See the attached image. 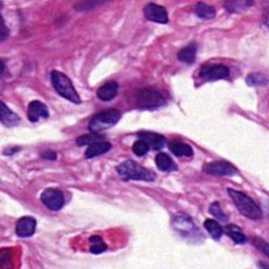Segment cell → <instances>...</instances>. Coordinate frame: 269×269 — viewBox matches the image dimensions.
Listing matches in <instances>:
<instances>
[{
	"mask_svg": "<svg viewBox=\"0 0 269 269\" xmlns=\"http://www.w3.org/2000/svg\"><path fill=\"white\" fill-rule=\"evenodd\" d=\"M37 222L32 217H22L20 218L16 225H15V232L20 238H28L33 236L36 232Z\"/></svg>",
	"mask_w": 269,
	"mask_h": 269,
	"instance_id": "cell-10",
	"label": "cell"
},
{
	"mask_svg": "<svg viewBox=\"0 0 269 269\" xmlns=\"http://www.w3.org/2000/svg\"><path fill=\"white\" fill-rule=\"evenodd\" d=\"M246 80L249 86H265L267 83L266 77L261 74H250Z\"/></svg>",
	"mask_w": 269,
	"mask_h": 269,
	"instance_id": "cell-28",
	"label": "cell"
},
{
	"mask_svg": "<svg viewBox=\"0 0 269 269\" xmlns=\"http://www.w3.org/2000/svg\"><path fill=\"white\" fill-rule=\"evenodd\" d=\"M227 191L229 197L233 199L238 210H239L240 213L243 214L244 217L250 220H261L263 218L262 209H261L260 206L247 195L232 188H228Z\"/></svg>",
	"mask_w": 269,
	"mask_h": 269,
	"instance_id": "cell-1",
	"label": "cell"
},
{
	"mask_svg": "<svg viewBox=\"0 0 269 269\" xmlns=\"http://www.w3.org/2000/svg\"><path fill=\"white\" fill-rule=\"evenodd\" d=\"M0 121L6 127H14L19 124L20 118L17 114L13 113L4 102H1V110H0Z\"/></svg>",
	"mask_w": 269,
	"mask_h": 269,
	"instance_id": "cell-14",
	"label": "cell"
},
{
	"mask_svg": "<svg viewBox=\"0 0 269 269\" xmlns=\"http://www.w3.org/2000/svg\"><path fill=\"white\" fill-rule=\"evenodd\" d=\"M40 200L50 210L53 211L60 210L64 204V196L62 191L57 188L45 189L41 194Z\"/></svg>",
	"mask_w": 269,
	"mask_h": 269,
	"instance_id": "cell-6",
	"label": "cell"
},
{
	"mask_svg": "<svg viewBox=\"0 0 269 269\" xmlns=\"http://www.w3.org/2000/svg\"><path fill=\"white\" fill-rule=\"evenodd\" d=\"M138 137L140 138V140H143L147 142L149 149H152L155 150H160L164 148L166 139L162 135H159L156 133L150 132H139L138 133Z\"/></svg>",
	"mask_w": 269,
	"mask_h": 269,
	"instance_id": "cell-12",
	"label": "cell"
},
{
	"mask_svg": "<svg viewBox=\"0 0 269 269\" xmlns=\"http://www.w3.org/2000/svg\"><path fill=\"white\" fill-rule=\"evenodd\" d=\"M51 78L54 89L56 90V91L60 96H62L64 99H67L68 101H71L73 103H81V99L78 93H77V90H75L72 81L67 76H65L61 72L53 71Z\"/></svg>",
	"mask_w": 269,
	"mask_h": 269,
	"instance_id": "cell-3",
	"label": "cell"
},
{
	"mask_svg": "<svg viewBox=\"0 0 269 269\" xmlns=\"http://www.w3.org/2000/svg\"><path fill=\"white\" fill-rule=\"evenodd\" d=\"M175 224H174V228L177 230V232H179L181 235L183 236H187L189 234H195L196 230V226L194 225V223L191 222V220L185 216L182 217H178L174 220Z\"/></svg>",
	"mask_w": 269,
	"mask_h": 269,
	"instance_id": "cell-15",
	"label": "cell"
},
{
	"mask_svg": "<svg viewBox=\"0 0 269 269\" xmlns=\"http://www.w3.org/2000/svg\"><path fill=\"white\" fill-rule=\"evenodd\" d=\"M112 149V144L106 141H98L90 144L86 151V157L90 159L107 152Z\"/></svg>",
	"mask_w": 269,
	"mask_h": 269,
	"instance_id": "cell-16",
	"label": "cell"
},
{
	"mask_svg": "<svg viewBox=\"0 0 269 269\" xmlns=\"http://www.w3.org/2000/svg\"><path fill=\"white\" fill-rule=\"evenodd\" d=\"M117 172L122 179L137 180V181H153L156 179V174L148 170L133 160H126L117 167Z\"/></svg>",
	"mask_w": 269,
	"mask_h": 269,
	"instance_id": "cell-2",
	"label": "cell"
},
{
	"mask_svg": "<svg viewBox=\"0 0 269 269\" xmlns=\"http://www.w3.org/2000/svg\"><path fill=\"white\" fill-rule=\"evenodd\" d=\"M253 243L257 246L259 249L262 250L266 256H269V249H268V244L263 241L262 239H253Z\"/></svg>",
	"mask_w": 269,
	"mask_h": 269,
	"instance_id": "cell-30",
	"label": "cell"
},
{
	"mask_svg": "<svg viewBox=\"0 0 269 269\" xmlns=\"http://www.w3.org/2000/svg\"><path fill=\"white\" fill-rule=\"evenodd\" d=\"M229 68L223 64H213L203 67L200 72V78L205 81H216L221 79H227L229 77Z\"/></svg>",
	"mask_w": 269,
	"mask_h": 269,
	"instance_id": "cell-7",
	"label": "cell"
},
{
	"mask_svg": "<svg viewBox=\"0 0 269 269\" xmlns=\"http://www.w3.org/2000/svg\"><path fill=\"white\" fill-rule=\"evenodd\" d=\"M136 103L140 109H157L165 103L162 94L157 90L143 89L136 94Z\"/></svg>",
	"mask_w": 269,
	"mask_h": 269,
	"instance_id": "cell-5",
	"label": "cell"
},
{
	"mask_svg": "<svg viewBox=\"0 0 269 269\" xmlns=\"http://www.w3.org/2000/svg\"><path fill=\"white\" fill-rule=\"evenodd\" d=\"M197 50H198L197 44L191 43V44L187 45V47L182 49L178 53V59L181 61V62L187 63V64H193L196 60Z\"/></svg>",
	"mask_w": 269,
	"mask_h": 269,
	"instance_id": "cell-17",
	"label": "cell"
},
{
	"mask_svg": "<svg viewBox=\"0 0 269 269\" xmlns=\"http://www.w3.org/2000/svg\"><path fill=\"white\" fill-rule=\"evenodd\" d=\"M98 4H102V2H95V1H89V2H78L75 7V10H78V11H84V10H90V9H94V7Z\"/></svg>",
	"mask_w": 269,
	"mask_h": 269,
	"instance_id": "cell-29",
	"label": "cell"
},
{
	"mask_svg": "<svg viewBox=\"0 0 269 269\" xmlns=\"http://www.w3.org/2000/svg\"><path fill=\"white\" fill-rule=\"evenodd\" d=\"M49 110L47 105L39 100H34L28 107V118L30 122H37L40 118H48Z\"/></svg>",
	"mask_w": 269,
	"mask_h": 269,
	"instance_id": "cell-11",
	"label": "cell"
},
{
	"mask_svg": "<svg viewBox=\"0 0 269 269\" xmlns=\"http://www.w3.org/2000/svg\"><path fill=\"white\" fill-rule=\"evenodd\" d=\"M144 16L149 21L157 24H167L168 14L164 6L156 3H149L144 7Z\"/></svg>",
	"mask_w": 269,
	"mask_h": 269,
	"instance_id": "cell-8",
	"label": "cell"
},
{
	"mask_svg": "<svg viewBox=\"0 0 269 269\" xmlns=\"http://www.w3.org/2000/svg\"><path fill=\"white\" fill-rule=\"evenodd\" d=\"M119 86L117 82L111 81L103 84L102 87H100L97 90V97L102 100V101H111L118 94Z\"/></svg>",
	"mask_w": 269,
	"mask_h": 269,
	"instance_id": "cell-13",
	"label": "cell"
},
{
	"mask_svg": "<svg viewBox=\"0 0 269 269\" xmlns=\"http://www.w3.org/2000/svg\"><path fill=\"white\" fill-rule=\"evenodd\" d=\"M149 147L148 145V143L144 142L143 140L137 141L133 145V151L138 157L145 156L149 152Z\"/></svg>",
	"mask_w": 269,
	"mask_h": 269,
	"instance_id": "cell-27",
	"label": "cell"
},
{
	"mask_svg": "<svg viewBox=\"0 0 269 269\" xmlns=\"http://www.w3.org/2000/svg\"><path fill=\"white\" fill-rule=\"evenodd\" d=\"M156 165L160 171L163 172H170L176 167L172 158L165 152H159L156 156Z\"/></svg>",
	"mask_w": 269,
	"mask_h": 269,
	"instance_id": "cell-21",
	"label": "cell"
},
{
	"mask_svg": "<svg viewBox=\"0 0 269 269\" xmlns=\"http://www.w3.org/2000/svg\"><path fill=\"white\" fill-rule=\"evenodd\" d=\"M121 118V114L117 110L111 109L99 113L90 119L89 129L91 133L99 134L105 129H109L116 125Z\"/></svg>",
	"mask_w": 269,
	"mask_h": 269,
	"instance_id": "cell-4",
	"label": "cell"
},
{
	"mask_svg": "<svg viewBox=\"0 0 269 269\" xmlns=\"http://www.w3.org/2000/svg\"><path fill=\"white\" fill-rule=\"evenodd\" d=\"M204 172L211 176H233L237 174V168L225 161H217V162H211L204 166Z\"/></svg>",
	"mask_w": 269,
	"mask_h": 269,
	"instance_id": "cell-9",
	"label": "cell"
},
{
	"mask_svg": "<svg viewBox=\"0 0 269 269\" xmlns=\"http://www.w3.org/2000/svg\"><path fill=\"white\" fill-rule=\"evenodd\" d=\"M225 233L236 244H244L247 242V238L237 225H227L225 227Z\"/></svg>",
	"mask_w": 269,
	"mask_h": 269,
	"instance_id": "cell-22",
	"label": "cell"
},
{
	"mask_svg": "<svg viewBox=\"0 0 269 269\" xmlns=\"http://www.w3.org/2000/svg\"><path fill=\"white\" fill-rule=\"evenodd\" d=\"M195 12L198 17L203 20H210L216 17V10L213 9V6L204 2H198L195 7Z\"/></svg>",
	"mask_w": 269,
	"mask_h": 269,
	"instance_id": "cell-19",
	"label": "cell"
},
{
	"mask_svg": "<svg viewBox=\"0 0 269 269\" xmlns=\"http://www.w3.org/2000/svg\"><path fill=\"white\" fill-rule=\"evenodd\" d=\"M253 2L251 1H233V2H225L224 5L228 12L236 13L239 11H243L247 9L250 5H252Z\"/></svg>",
	"mask_w": 269,
	"mask_h": 269,
	"instance_id": "cell-25",
	"label": "cell"
},
{
	"mask_svg": "<svg viewBox=\"0 0 269 269\" xmlns=\"http://www.w3.org/2000/svg\"><path fill=\"white\" fill-rule=\"evenodd\" d=\"M170 149L177 157H191L194 155V150L188 144L180 141H172L170 143Z\"/></svg>",
	"mask_w": 269,
	"mask_h": 269,
	"instance_id": "cell-18",
	"label": "cell"
},
{
	"mask_svg": "<svg viewBox=\"0 0 269 269\" xmlns=\"http://www.w3.org/2000/svg\"><path fill=\"white\" fill-rule=\"evenodd\" d=\"M209 212L212 214L214 218L219 219L222 222H226L228 220L227 214H225V212L223 211L222 207L220 205L219 202H213L210 206H209Z\"/></svg>",
	"mask_w": 269,
	"mask_h": 269,
	"instance_id": "cell-26",
	"label": "cell"
},
{
	"mask_svg": "<svg viewBox=\"0 0 269 269\" xmlns=\"http://www.w3.org/2000/svg\"><path fill=\"white\" fill-rule=\"evenodd\" d=\"M42 157L48 159V160H56V158H57L55 151H53V150H45L42 153Z\"/></svg>",
	"mask_w": 269,
	"mask_h": 269,
	"instance_id": "cell-32",
	"label": "cell"
},
{
	"mask_svg": "<svg viewBox=\"0 0 269 269\" xmlns=\"http://www.w3.org/2000/svg\"><path fill=\"white\" fill-rule=\"evenodd\" d=\"M7 36H9V30L6 29L5 24H4V20L1 17V32H0V39H1V41H4Z\"/></svg>",
	"mask_w": 269,
	"mask_h": 269,
	"instance_id": "cell-31",
	"label": "cell"
},
{
	"mask_svg": "<svg viewBox=\"0 0 269 269\" xmlns=\"http://www.w3.org/2000/svg\"><path fill=\"white\" fill-rule=\"evenodd\" d=\"M204 227L213 240H220L223 234H224V229H223V227L217 221L211 220V219H207L204 222Z\"/></svg>",
	"mask_w": 269,
	"mask_h": 269,
	"instance_id": "cell-20",
	"label": "cell"
},
{
	"mask_svg": "<svg viewBox=\"0 0 269 269\" xmlns=\"http://www.w3.org/2000/svg\"><path fill=\"white\" fill-rule=\"evenodd\" d=\"M90 251L91 253H95V255H98V253H101L107 249V246L102 240L101 237L99 236H91L90 238Z\"/></svg>",
	"mask_w": 269,
	"mask_h": 269,
	"instance_id": "cell-23",
	"label": "cell"
},
{
	"mask_svg": "<svg viewBox=\"0 0 269 269\" xmlns=\"http://www.w3.org/2000/svg\"><path fill=\"white\" fill-rule=\"evenodd\" d=\"M103 137L100 136L98 134H90V135H83L81 137H79L78 139H77L76 143L79 145V147H84V145H90L95 142L98 141H102Z\"/></svg>",
	"mask_w": 269,
	"mask_h": 269,
	"instance_id": "cell-24",
	"label": "cell"
}]
</instances>
